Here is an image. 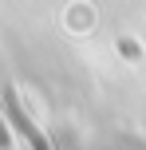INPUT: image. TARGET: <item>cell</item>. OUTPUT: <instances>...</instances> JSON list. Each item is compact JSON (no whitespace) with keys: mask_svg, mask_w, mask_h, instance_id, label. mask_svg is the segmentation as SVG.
<instances>
[{"mask_svg":"<svg viewBox=\"0 0 146 150\" xmlns=\"http://www.w3.org/2000/svg\"><path fill=\"white\" fill-rule=\"evenodd\" d=\"M8 115H12L16 130H20V134H24V138L32 142V150H51V146H47V138H44V130H39L36 122L28 119V111L20 107V99H16V91H8Z\"/></svg>","mask_w":146,"mask_h":150,"instance_id":"obj_1","label":"cell"},{"mask_svg":"<svg viewBox=\"0 0 146 150\" xmlns=\"http://www.w3.org/2000/svg\"><path fill=\"white\" fill-rule=\"evenodd\" d=\"M12 146V138H8V127H4V119H0V150H8Z\"/></svg>","mask_w":146,"mask_h":150,"instance_id":"obj_2","label":"cell"}]
</instances>
